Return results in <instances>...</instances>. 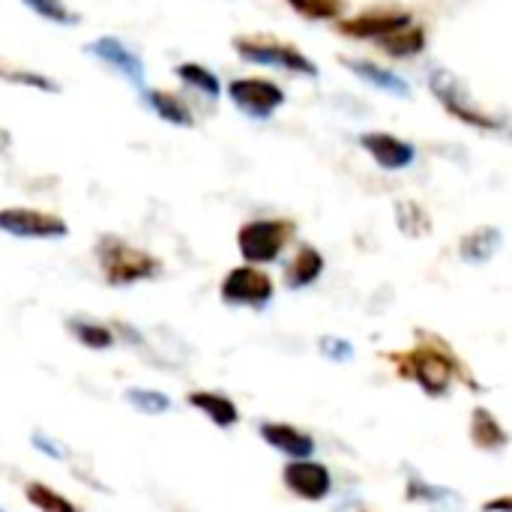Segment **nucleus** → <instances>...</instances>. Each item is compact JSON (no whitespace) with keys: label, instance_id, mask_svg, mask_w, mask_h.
<instances>
[{"label":"nucleus","instance_id":"nucleus-1","mask_svg":"<svg viewBox=\"0 0 512 512\" xmlns=\"http://www.w3.org/2000/svg\"><path fill=\"white\" fill-rule=\"evenodd\" d=\"M96 255H99L102 273L108 276L111 285H129V282H138V279H150L159 270V261L153 255L123 243L117 237L99 240Z\"/></svg>","mask_w":512,"mask_h":512},{"label":"nucleus","instance_id":"nucleus-2","mask_svg":"<svg viewBox=\"0 0 512 512\" xmlns=\"http://www.w3.org/2000/svg\"><path fill=\"white\" fill-rule=\"evenodd\" d=\"M429 87H432V93H435V99L456 117V120H462V123H471V126H477V129H501L504 123L501 120H495V117H489L477 102H474V96H471V90L453 75V72H447V69H435L432 75H429Z\"/></svg>","mask_w":512,"mask_h":512},{"label":"nucleus","instance_id":"nucleus-3","mask_svg":"<svg viewBox=\"0 0 512 512\" xmlns=\"http://www.w3.org/2000/svg\"><path fill=\"white\" fill-rule=\"evenodd\" d=\"M294 225L291 222H279V219H255L249 225L240 228L237 234V246L240 255L252 264H267L276 261L279 252L285 249L288 237H291Z\"/></svg>","mask_w":512,"mask_h":512},{"label":"nucleus","instance_id":"nucleus-4","mask_svg":"<svg viewBox=\"0 0 512 512\" xmlns=\"http://www.w3.org/2000/svg\"><path fill=\"white\" fill-rule=\"evenodd\" d=\"M396 363L402 366V375L417 381L429 396H444L450 390L453 363L441 351H435V348H414L411 354L396 357Z\"/></svg>","mask_w":512,"mask_h":512},{"label":"nucleus","instance_id":"nucleus-5","mask_svg":"<svg viewBox=\"0 0 512 512\" xmlns=\"http://www.w3.org/2000/svg\"><path fill=\"white\" fill-rule=\"evenodd\" d=\"M234 48L243 60L249 63H261V66H279V69H288V72H300V75H309L315 78L318 69L315 63L300 54L297 48L285 45V42H270V39H234Z\"/></svg>","mask_w":512,"mask_h":512},{"label":"nucleus","instance_id":"nucleus-6","mask_svg":"<svg viewBox=\"0 0 512 512\" xmlns=\"http://www.w3.org/2000/svg\"><path fill=\"white\" fill-rule=\"evenodd\" d=\"M228 96L246 117L255 120H267L285 102L282 87L267 78H237L228 84Z\"/></svg>","mask_w":512,"mask_h":512},{"label":"nucleus","instance_id":"nucleus-7","mask_svg":"<svg viewBox=\"0 0 512 512\" xmlns=\"http://www.w3.org/2000/svg\"><path fill=\"white\" fill-rule=\"evenodd\" d=\"M0 231L24 240H51V237H66L69 228L60 216L42 213V210H27V207H6L0 210Z\"/></svg>","mask_w":512,"mask_h":512},{"label":"nucleus","instance_id":"nucleus-8","mask_svg":"<svg viewBox=\"0 0 512 512\" xmlns=\"http://www.w3.org/2000/svg\"><path fill=\"white\" fill-rule=\"evenodd\" d=\"M222 300L234 306L261 309L273 300V279L255 267H237L222 282Z\"/></svg>","mask_w":512,"mask_h":512},{"label":"nucleus","instance_id":"nucleus-9","mask_svg":"<svg viewBox=\"0 0 512 512\" xmlns=\"http://www.w3.org/2000/svg\"><path fill=\"white\" fill-rule=\"evenodd\" d=\"M282 480H285V486H288L294 495H300V498H306V501H324V498L330 495V489H333L330 471H327L324 465H318V462H309V459L291 462V465L282 471Z\"/></svg>","mask_w":512,"mask_h":512},{"label":"nucleus","instance_id":"nucleus-10","mask_svg":"<svg viewBox=\"0 0 512 512\" xmlns=\"http://www.w3.org/2000/svg\"><path fill=\"white\" fill-rule=\"evenodd\" d=\"M360 144H363V150H369L372 159H375L381 168H387V171L408 168V165L417 159L414 144H408V141H402V138H396V135H390V132H366V135H360Z\"/></svg>","mask_w":512,"mask_h":512},{"label":"nucleus","instance_id":"nucleus-11","mask_svg":"<svg viewBox=\"0 0 512 512\" xmlns=\"http://www.w3.org/2000/svg\"><path fill=\"white\" fill-rule=\"evenodd\" d=\"M87 51H90L93 57H99L102 63H108L111 69H117V72H120L126 81H132L135 87L144 84V63H141V57L132 54L120 39H114V36L93 39V42L87 45Z\"/></svg>","mask_w":512,"mask_h":512},{"label":"nucleus","instance_id":"nucleus-12","mask_svg":"<svg viewBox=\"0 0 512 512\" xmlns=\"http://www.w3.org/2000/svg\"><path fill=\"white\" fill-rule=\"evenodd\" d=\"M405 24H411L408 12H366V15L342 21L339 30L348 36H357V39H384L387 33H393Z\"/></svg>","mask_w":512,"mask_h":512},{"label":"nucleus","instance_id":"nucleus-13","mask_svg":"<svg viewBox=\"0 0 512 512\" xmlns=\"http://www.w3.org/2000/svg\"><path fill=\"white\" fill-rule=\"evenodd\" d=\"M261 438H264L273 450L291 456L294 462H297V459H309V456L315 453V441H312L306 432H300V429H294V426H285V423H264V426H261Z\"/></svg>","mask_w":512,"mask_h":512},{"label":"nucleus","instance_id":"nucleus-14","mask_svg":"<svg viewBox=\"0 0 512 512\" xmlns=\"http://www.w3.org/2000/svg\"><path fill=\"white\" fill-rule=\"evenodd\" d=\"M342 63L354 72V75H360L366 84H372V87H378V90H387V93H396V96H408V81L405 78H399L393 69H381L378 63H369V60H354V57H342Z\"/></svg>","mask_w":512,"mask_h":512},{"label":"nucleus","instance_id":"nucleus-15","mask_svg":"<svg viewBox=\"0 0 512 512\" xmlns=\"http://www.w3.org/2000/svg\"><path fill=\"white\" fill-rule=\"evenodd\" d=\"M189 405L198 408L204 417H210V423H216L222 429H231L240 420L237 405L231 399L219 396V393H201V390L198 393H189Z\"/></svg>","mask_w":512,"mask_h":512},{"label":"nucleus","instance_id":"nucleus-16","mask_svg":"<svg viewBox=\"0 0 512 512\" xmlns=\"http://www.w3.org/2000/svg\"><path fill=\"white\" fill-rule=\"evenodd\" d=\"M321 273H324V258H321V252H315L312 246H303V249L297 252V258L291 261V267H288V273H285V282H288V288H306V285H312Z\"/></svg>","mask_w":512,"mask_h":512},{"label":"nucleus","instance_id":"nucleus-17","mask_svg":"<svg viewBox=\"0 0 512 512\" xmlns=\"http://www.w3.org/2000/svg\"><path fill=\"white\" fill-rule=\"evenodd\" d=\"M378 42H381V51L390 54V57H414V54L423 51L426 33H423L420 27H414V24H405V27L387 33V36L378 39Z\"/></svg>","mask_w":512,"mask_h":512},{"label":"nucleus","instance_id":"nucleus-18","mask_svg":"<svg viewBox=\"0 0 512 512\" xmlns=\"http://www.w3.org/2000/svg\"><path fill=\"white\" fill-rule=\"evenodd\" d=\"M504 237L498 228H477L474 234H468L462 240V258L471 264H486L498 249H501Z\"/></svg>","mask_w":512,"mask_h":512},{"label":"nucleus","instance_id":"nucleus-19","mask_svg":"<svg viewBox=\"0 0 512 512\" xmlns=\"http://www.w3.org/2000/svg\"><path fill=\"white\" fill-rule=\"evenodd\" d=\"M144 99H147V105L165 120V123H174V126H192L195 120H192V114H189V108L174 96V93H165V90H147L144 93Z\"/></svg>","mask_w":512,"mask_h":512},{"label":"nucleus","instance_id":"nucleus-20","mask_svg":"<svg viewBox=\"0 0 512 512\" xmlns=\"http://www.w3.org/2000/svg\"><path fill=\"white\" fill-rule=\"evenodd\" d=\"M471 438H474L477 447H483V450H501V447H507V432H504L501 423H498L489 411H483V408L474 411Z\"/></svg>","mask_w":512,"mask_h":512},{"label":"nucleus","instance_id":"nucleus-21","mask_svg":"<svg viewBox=\"0 0 512 512\" xmlns=\"http://www.w3.org/2000/svg\"><path fill=\"white\" fill-rule=\"evenodd\" d=\"M24 495H27V501L39 512H78V507L72 501H66L63 495H57L45 483H27L24 486Z\"/></svg>","mask_w":512,"mask_h":512},{"label":"nucleus","instance_id":"nucleus-22","mask_svg":"<svg viewBox=\"0 0 512 512\" xmlns=\"http://www.w3.org/2000/svg\"><path fill=\"white\" fill-rule=\"evenodd\" d=\"M396 219H399V228L408 234V237H426L429 234V216L426 210L417 204V201H399L396 207Z\"/></svg>","mask_w":512,"mask_h":512},{"label":"nucleus","instance_id":"nucleus-23","mask_svg":"<svg viewBox=\"0 0 512 512\" xmlns=\"http://www.w3.org/2000/svg\"><path fill=\"white\" fill-rule=\"evenodd\" d=\"M126 402H129L135 411L147 414V417H156V414L171 411V399H168L165 393H159V390H141V387H132V390H126Z\"/></svg>","mask_w":512,"mask_h":512},{"label":"nucleus","instance_id":"nucleus-24","mask_svg":"<svg viewBox=\"0 0 512 512\" xmlns=\"http://www.w3.org/2000/svg\"><path fill=\"white\" fill-rule=\"evenodd\" d=\"M177 75H180L189 87H198L201 93H207V96H213V99L222 93L219 78H216L210 69L198 66V63H180V66H177Z\"/></svg>","mask_w":512,"mask_h":512},{"label":"nucleus","instance_id":"nucleus-25","mask_svg":"<svg viewBox=\"0 0 512 512\" xmlns=\"http://www.w3.org/2000/svg\"><path fill=\"white\" fill-rule=\"evenodd\" d=\"M288 3H291L294 12H300L303 18H312V21L342 15V0H288Z\"/></svg>","mask_w":512,"mask_h":512},{"label":"nucleus","instance_id":"nucleus-26","mask_svg":"<svg viewBox=\"0 0 512 512\" xmlns=\"http://www.w3.org/2000/svg\"><path fill=\"white\" fill-rule=\"evenodd\" d=\"M69 330L75 333V339L87 348H111L114 336L102 327V324H90V321H69Z\"/></svg>","mask_w":512,"mask_h":512},{"label":"nucleus","instance_id":"nucleus-27","mask_svg":"<svg viewBox=\"0 0 512 512\" xmlns=\"http://www.w3.org/2000/svg\"><path fill=\"white\" fill-rule=\"evenodd\" d=\"M24 6H30L36 15H42L54 24H75L78 21V15L72 9H66L63 0H24Z\"/></svg>","mask_w":512,"mask_h":512},{"label":"nucleus","instance_id":"nucleus-28","mask_svg":"<svg viewBox=\"0 0 512 512\" xmlns=\"http://www.w3.org/2000/svg\"><path fill=\"white\" fill-rule=\"evenodd\" d=\"M0 78H3V81H9V84H24V87L45 90V93H57V84H54L51 78H45V75L33 72V69H9V72H3V69H0Z\"/></svg>","mask_w":512,"mask_h":512},{"label":"nucleus","instance_id":"nucleus-29","mask_svg":"<svg viewBox=\"0 0 512 512\" xmlns=\"http://www.w3.org/2000/svg\"><path fill=\"white\" fill-rule=\"evenodd\" d=\"M318 345H321V354H324V357H330L333 363H345V360H351V357H354V348H351V342H345V339L324 336Z\"/></svg>","mask_w":512,"mask_h":512},{"label":"nucleus","instance_id":"nucleus-30","mask_svg":"<svg viewBox=\"0 0 512 512\" xmlns=\"http://www.w3.org/2000/svg\"><path fill=\"white\" fill-rule=\"evenodd\" d=\"M408 498H411V501H447V498H453V495H450V492H444V489H438V486L411 483V489H408Z\"/></svg>","mask_w":512,"mask_h":512},{"label":"nucleus","instance_id":"nucleus-31","mask_svg":"<svg viewBox=\"0 0 512 512\" xmlns=\"http://www.w3.org/2000/svg\"><path fill=\"white\" fill-rule=\"evenodd\" d=\"M33 447L42 450V453L51 456V459H63V456H66V450H63L60 444H51V438H45V435H33Z\"/></svg>","mask_w":512,"mask_h":512},{"label":"nucleus","instance_id":"nucleus-32","mask_svg":"<svg viewBox=\"0 0 512 512\" xmlns=\"http://www.w3.org/2000/svg\"><path fill=\"white\" fill-rule=\"evenodd\" d=\"M486 510H510V501H507V498H504V501H498V504H489V507H486Z\"/></svg>","mask_w":512,"mask_h":512},{"label":"nucleus","instance_id":"nucleus-33","mask_svg":"<svg viewBox=\"0 0 512 512\" xmlns=\"http://www.w3.org/2000/svg\"><path fill=\"white\" fill-rule=\"evenodd\" d=\"M0 512H3V510H0Z\"/></svg>","mask_w":512,"mask_h":512}]
</instances>
